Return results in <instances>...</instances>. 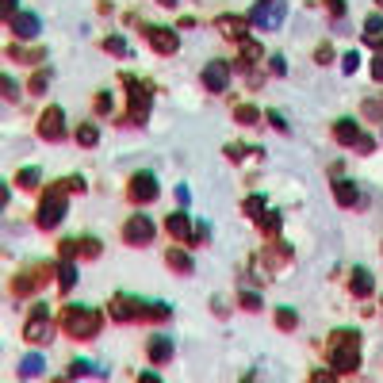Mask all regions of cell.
<instances>
[{
	"label": "cell",
	"mask_w": 383,
	"mask_h": 383,
	"mask_svg": "<svg viewBox=\"0 0 383 383\" xmlns=\"http://www.w3.org/2000/svg\"><path fill=\"white\" fill-rule=\"evenodd\" d=\"M330 372L337 376H349V372L361 368V330L353 326H341V330H330Z\"/></svg>",
	"instance_id": "obj_1"
},
{
	"label": "cell",
	"mask_w": 383,
	"mask_h": 383,
	"mask_svg": "<svg viewBox=\"0 0 383 383\" xmlns=\"http://www.w3.org/2000/svg\"><path fill=\"white\" fill-rule=\"evenodd\" d=\"M123 88H127V116H119L116 123L119 127H146V119H150V108H153V88L146 85L142 77H134V73H123Z\"/></svg>",
	"instance_id": "obj_2"
},
{
	"label": "cell",
	"mask_w": 383,
	"mask_h": 383,
	"mask_svg": "<svg viewBox=\"0 0 383 383\" xmlns=\"http://www.w3.org/2000/svg\"><path fill=\"white\" fill-rule=\"evenodd\" d=\"M62 330L69 333L73 341H92L96 333L104 330V314L92 311V307H65L62 311Z\"/></svg>",
	"instance_id": "obj_3"
},
{
	"label": "cell",
	"mask_w": 383,
	"mask_h": 383,
	"mask_svg": "<svg viewBox=\"0 0 383 383\" xmlns=\"http://www.w3.org/2000/svg\"><path fill=\"white\" fill-rule=\"evenodd\" d=\"M65 211H69V192H62L58 184H50V188L43 192V200H39L35 223L43 226V230H54V226H62Z\"/></svg>",
	"instance_id": "obj_4"
},
{
	"label": "cell",
	"mask_w": 383,
	"mask_h": 383,
	"mask_svg": "<svg viewBox=\"0 0 383 383\" xmlns=\"http://www.w3.org/2000/svg\"><path fill=\"white\" fill-rule=\"evenodd\" d=\"M54 337V319H50V307L46 303H35L27 314V322H23V341H31V345H46V341Z\"/></svg>",
	"instance_id": "obj_5"
},
{
	"label": "cell",
	"mask_w": 383,
	"mask_h": 383,
	"mask_svg": "<svg viewBox=\"0 0 383 383\" xmlns=\"http://www.w3.org/2000/svg\"><path fill=\"white\" fill-rule=\"evenodd\" d=\"M288 15V0H257L253 12H249V23L257 31H276Z\"/></svg>",
	"instance_id": "obj_6"
},
{
	"label": "cell",
	"mask_w": 383,
	"mask_h": 383,
	"mask_svg": "<svg viewBox=\"0 0 383 383\" xmlns=\"http://www.w3.org/2000/svg\"><path fill=\"white\" fill-rule=\"evenodd\" d=\"M333 138H337L341 146H349V150H356V153H372V150H376V142L364 134L356 119H337V123H333Z\"/></svg>",
	"instance_id": "obj_7"
},
{
	"label": "cell",
	"mask_w": 383,
	"mask_h": 383,
	"mask_svg": "<svg viewBox=\"0 0 383 383\" xmlns=\"http://www.w3.org/2000/svg\"><path fill=\"white\" fill-rule=\"evenodd\" d=\"M54 276H58V268H50V265H27L20 276H15L12 291L15 295H35V291L43 288L46 280H54Z\"/></svg>",
	"instance_id": "obj_8"
},
{
	"label": "cell",
	"mask_w": 383,
	"mask_h": 383,
	"mask_svg": "<svg viewBox=\"0 0 383 383\" xmlns=\"http://www.w3.org/2000/svg\"><path fill=\"white\" fill-rule=\"evenodd\" d=\"M158 195H161V192H158V176L146 173V169H142V173H134V176L127 181V200L138 203V207H142V203H153Z\"/></svg>",
	"instance_id": "obj_9"
},
{
	"label": "cell",
	"mask_w": 383,
	"mask_h": 383,
	"mask_svg": "<svg viewBox=\"0 0 383 383\" xmlns=\"http://www.w3.org/2000/svg\"><path fill=\"white\" fill-rule=\"evenodd\" d=\"M153 234H158V226H153L150 215H130L123 223V242L127 246H150Z\"/></svg>",
	"instance_id": "obj_10"
},
{
	"label": "cell",
	"mask_w": 383,
	"mask_h": 383,
	"mask_svg": "<svg viewBox=\"0 0 383 383\" xmlns=\"http://www.w3.org/2000/svg\"><path fill=\"white\" fill-rule=\"evenodd\" d=\"M108 311H111V319H116V322H134V319H142L146 303H142L138 295L116 291V295H111V303H108Z\"/></svg>",
	"instance_id": "obj_11"
},
{
	"label": "cell",
	"mask_w": 383,
	"mask_h": 383,
	"mask_svg": "<svg viewBox=\"0 0 383 383\" xmlns=\"http://www.w3.org/2000/svg\"><path fill=\"white\" fill-rule=\"evenodd\" d=\"M39 138H43V142H62L65 138V111L58 104H50V108L39 116Z\"/></svg>",
	"instance_id": "obj_12"
},
{
	"label": "cell",
	"mask_w": 383,
	"mask_h": 383,
	"mask_svg": "<svg viewBox=\"0 0 383 383\" xmlns=\"http://www.w3.org/2000/svg\"><path fill=\"white\" fill-rule=\"evenodd\" d=\"M142 35H146V43L153 46L158 54H176V46H181V39H176V31H169V27H158V23H142Z\"/></svg>",
	"instance_id": "obj_13"
},
{
	"label": "cell",
	"mask_w": 383,
	"mask_h": 383,
	"mask_svg": "<svg viewBox=\"0 0 383 383\" xmlns=\"http://www.w3.org/2000/svg\"><path fill=\"white\" fill-rule=\"evenodd\" d=\"M230 73H234V65L230 62H207L203 65V88L207 92H226V85H230Z\"/></svg>",
	"instance_id": "obj_14"
},
{
	"label": "cell",
	"mask_w": 383,
	"mask_h": 383,
	"mask_svg": "<svg viewBox=\"0 0 383 383\" xmlns=\"http://www.w3.org/2000/svg\"><path fill=\"white\" fill-rule=\"evenodd\" d=\"M215 31L223 39H230V43H246V39H249V20H246V15L226 12V15H218V20H215Z\"/></svg>",
	"instance_id": "obj_15"
},
{
	"label": "cell",
	"mask_w": 383,
	"mask_h": 383,
	"mask_svg": "<svg viewBox=\"0 0 383 383\" xmlns=\"http://www.w3.org/2000/svg\"><path fill=\"white\" fill-rule=\"evenodd\" d=\"M165 230L173 242H188L192 246V230H195V218H188L184 211H173V215L165 218Z\"/></svg>",
	"instance_id": "obj_16"
},
{
	"label": "cell",
	"mask_w": 383,
	"mask_h": 383,
	"mask_svg": "<svg viewBox=\"0 0 383 383\" xmlns=\"http://www.w3.org/2000/svg\"><path fill=\"white\" fill-rule=\"evenodd\" d=\"M146 356H150V364H158V368H161V364H169V361H173V341H169L165 333L150 337V341H146Z\"/></svg>",
	"instance_id": "obj_17"
},
{
	"label": "cell",
	"mask_w": 383,
	"mask_h": 383,
	"mask_svg": "<svg viewBox=\"0 0 383 383\" xmlns=\"http://www.w3.org/2000/svg\"><path fill=\"white\" fill-rule=\"evenodd\" d=\"M8 23H12V31H15L20 39H39V31H43L39 15H31V12H15V15H8Z\"/></svg>",
	"instance_id": "obj_18"
},
{
	"label": "cell",
	"mask_w": 383,
	"mask_h": 383,
	"mask_svg": "<svg viewBox=\"0 0 383 383\" xmlns=\"http://www.w3.org/2000/svg\"><path fill=\"white\" fill-rule=\"evenodd\" d=\"M333 200H337L341 207H361L364 195H361V188H356L353 181H341L337 176V181H333Z\"/></svg>",
	"instance_id": "obj_19"
},
{
	"label": "cell",
	"mask_w": 383,
	"mask_h": 383,
	"mask_svg": "<svg viewBox=\"0 0 383 383\" xmlns=\"http://www.w3.org/2000/svg\"><path fill=\"white\" fill-rule=\"evenodd\" d=\"M8 58H12V62H27V65H43L46 62V46L15 43V46H8Z\"/></svg>",
	"instance_id": "obj_20"
},
{
	"label": "cell",
	"mask_w": 383,
	"mask_h": 383,
	"mask_svg": "<svg viewBox=\"0 0 383 383\" xmlns=\"http://www.w3.org/2000/svg\"><path fill=\"white\" fill-rule=\"evenodd\" d=\"M349 291H353L356 299H368L372 291H376V284H372V272H368V268H353V272H349Z\"/></svg>",
	"instance_id": "obj_21"
},
{
	"label": "cell",
	"mask_w": 383,
	"mask_h": 383,
	"mask_svg": "<svg viewBox=\"0 0 383 383\" xmlns=\"http://www.w3.org/2000/svg\"><path fill=\"white\" fill-rule=\"evenodd\" d=\"M265 58V46L257 43V39H246V43H238V69H249V65H257Z\"/></svg>",
	"instance_id": "obj_22"
},
{
	"label": "cell",
	"mask_w": 383,
	"mask_h": 383,
	"mask_svg": "<svg viewBox=\"0 0 383 383\" xmlns=\"http://www.w3.org/2000/svg\"><path fill=\"white\" fill-rule=\"evenodd\" d=\"M280 226H284V215H280V211H265V215L257 218V230L268 234V238H280Z\"/></svg>",
	"instance_id": "obj_23"
},
{
	"label": "cell",
	"mask_w": 383,
	"mask_h": 383,
	"mask_svg": "<svg viewBox=\"0 0 383 383\" xmlns=\"http://www.w3.org/2000/svg\"><path fill=\"white\" fill-rule=\"evenodd\" d=\"M165 265L173 268V272H181V276H188V272H192V257L184 253V249H176V246L165 253Z\"/></svg>",
	"instance_id": "obj_24"
},
{
	"label": "cell",
	"mask_w": 383,
	"mask_h": 383,
	"mask_svg": "<svg viewBox=\"0 0 383 383\" xmlns=\"http://www.w3.org/2000/svg\"><path fill=\"white\" fill-rule=\"evenodd\" d=\"M288 260H291V246H288V242H276V246L265 253V265L268 268H280V265H288Z\"/></svg>",
	"instance_id": "obj_25"
},
{
	"label": "cell",
	"mask_w": 383,
	"mask_h": 383,
	"mask_svg": "<svg viewBox=\"0 0 383 383\" xmlns=\"http://www.w3.org/2000/svg\"><path fill=\"white\" fill-rule=\"evenodd\" d=\"M58 288L62 291L77 288V265H73V260H58Z\"/></svg>",
	"instance_id": "obj_26"
},
{
	"label": "cell",
	"mask_w": 383,
	"mask_h": 383,
	"mask_svg": "<svg viewBox=\"0 0 383 383\" xmlns=\"http://www.w3.org/2000/svg\"><path fill=\"white\" fill-rule=\"evenodd\" d=\"M142 319L146 322H169V319H173V307H169V303H146Z\"/></svg>",
	"instance_id": "obj_27"
},
{
	"label": "cell",
	"mask_w": 383,
	"mask_h": 383,
	"mask_svg": "<svg viewBox=\"0 0 383 383\" xmlns=\"http://www.w3.org/2000/svg\"><path fill=\"white\" fill-rule=\"evenodd\" d=\"M73 138H77V146H85V150L100 146V130H96L92 123H81V127H77V134H73Z\"/></svg>",
	"instance_id": "obj_28"
},
{
	"label": "cell",
	"mask_w": 383,
	"mask_h": 383,
	"mask_svg": "<svg viewBox=\"0 0 383 383\" xmlns=\"http://www.w3.org/2000/svg\"><path fill=\"white\" fill-rule=\"evenodd\" d=\"M100 238H92V234H85V238H77V253L81 257H85V260H96V257H100Z\"/></svg>",
	"instance_id": "obj_29"
},
{
	"label": "cell",
	"mask_w": 383,
	"mask_h": 383,
	"mask_svg": "<svg viewBox=\"0 0 383 383\" xmlns=\"http://www.w3.org/2000/svg\"><path fill=\"white\" fill-rule=\"evenodd\" d=\"M43 368H46V361L39 353H27L20 361V376H43Z\"/></svg>",
	"instance_id": "obj_30"
},
{
	"label": "cell",
	"mask_w": 383,
	"mask_h": 383,
	"mask_svg": "<svg viewBox=\"0 0 383 383\" xmlns=\"http://www.w3.org/2000/svg\"><path fill=\"white\" fill-rule=\"evenodd\" d=\"M50 77H54V69H46V65H43V69H39V73H35V77H31V85H27V92H31V96H43V92H46V88H50Z\"/></svg>",
	"instance_id": "obj_31"
},
{
	"label": "cell",
	"mask_w": 383,
	"mask_h": 383,
	"mask_svg": "<svg viewBox=\"0 0 383 383\" xmlns=\"http://www.w3.org/2000/svg\"><path fill=\"white\" fill-rule=\"evenodd\" d=\"M226 158H230V161H242V158H265V150H257V146H253V150H249V146H242V142H230V146H226Z\"/></svg>",
	"instance_id": "obj_32"
},
{
	"label": "cell",
	"mask_w": 383,
	"mask_h": 383,
	"mask_svg": "<svg viewBox=\"0 0 383 383\" xmlns=\"http://www.w3.org/2000/svg\"><path fill=\"white\" fill-rule=\"evenodd\" d=\"M39 181H43V173H39L35 165L31 169H20V173H15V184H20L23 192H31V188H39Z\"/></svg>",
	"instance_id": "obj_33"
},
{
	"label": "cell",
	"mask_w": 383,
	"mask_h": 383,
	"mask_svg": "<svg viewBox=\"0 0 383 383\" xmlns=\"http://www.w3.org/2000/svg\"><path fill=\"white\" fill-rule=\"evenodd\" d=\"M276 326H280L284 333H291L299 326V314L291 311V307H276Z\"/></svg>",
	"instance_id": "obj_34"
},
{
	"label": "cell",
	"mask_w": 383,
	"mask_h": 383,
	"mask_svg": "<svg viewBox=\"0 0 383 383\" xmlns=\"http://www.w3.org/2000/svg\"><path fill=\"white\" fill-rule=\"evenodd\" d=\"M104 50L116 54V58H127L130 46H127V39H123V35H108V39H104Z\"/></svg>",
	"instance_id": "obj_35"
},
{
	"label": "cell",
	"mask_w": 383,
	"mask_h": 383,
	"mask_svg": "<svg viewBox=\"0 0 383 383\" xmlns=\"http://www.w3.org/2000/svg\"><path fill=\"white\" fill-rule=\"evenodd\" d=\"M234 119H238V123H246V127H253L257 119H260V111L253 108V104H238V108H234Z\"/></svg>",
	"instance_id": "obj_36"
},
{
	"label": "cell",
	"mask_w": 383,
	"mask_h": 383,
	"mask_svg": "<svg viewBox=\"0 0 383 383\" xmlns=\"http://www.w3.org/2000/svg\"><path fill=\"white\" fill-rule=\"evenodd\" d=\"M242 211H246V215H249V218H260V215H265V211H268V203H265V195H249V200H246V203H242Z\"/></svg>",
	"instance_id": "obj_37"
},
{
	"label": "cell",
	"mask_w": 383,
	"mask_h": 383,
	"mask_svg": "<svg viewBox=\"0 0 383 383\" xmlns=\"http://www.w3.org/2000/svg\"><path fill=\"white\" fill-rule=\"evenodd\" d=\"M54 184H58L62 192H85V188H88V184H85V176H81V173H73V176H62V181H54Z\"/></svg>",
	"instance_id": "obj_38"
},
{
	"label": "cell",
	"mask_w": 383,
	"mask_h": 383,
	"mask_svg": "<svg viewBox=\"0 0 383 383\" xmlns=\"http://www.w3.org/2000/svg\"><path fill=\"white\" fill-rule=\"evenodd\" d=\"M96 116L116 119V108H111V92H96Z\"/></svg>",
	"instance_id": "obj_39"
},
{
	"label": "cell",
	"mask_w": 383,
	"mask_h": 383,
	"mask_svg": "<svg viewBox=\"0 0 383 383\" xmlns=\"http://www.w3.org/2000/svg\"><path fill=\"white\" fill-rule=\"evenodd\" d=\"M376 35H383V15L372 12L368 20H364V39H376Z\"/></svg>",
	"instance_id": "obj_40"
},
{
	"label": "cell",
	"mask_w": 383,
	"mask_h": 383,
	"mask_svg": "<svg viewBox=\"0 0 383 383\" xmlns=\"http://www.w3.org/2000/svg\"><path fill=\"white\" fill-rule=\"evenodd\" d=\"M92 372H96V364L92 361H81V356L69 364V376H92Z\"/></svg>",
	"instance_id": "obj_41"
},
{
	"label": "cell",
	"mask_w": 383,
	"mask_h": 383,
	"mask_svg": "<svg viewBox=\"0 0 383 383\" xmlns=\"http://www.w3.org/2000/svg\"><path fill=\"white\" fill-rule=\"evenodd\" d=\"M238 307H246V311H260V295H257V291H242Z\"/></svg>",
	"instance_id": "obj_42"
},
{
	"label": "cell",
	"mask_w": 383,
	"mask_h": 383,
	"mask_svg": "<svg viewBox=\"0 0 383 383\" xmlns=\"http://www.w3.org/2000/svg\"><path fill=\"white\" fill-rule=\"evenodd\" d=\"M207 238H211V226H207V223H195V230H192V246H203Z\"/></svg>",
	"instance_id": "obj_43"
},
{
	"label": "cell",
	"mask_w": 383,
	"mask_h": 383,
	"mask_svg": "<svg viewBox=\"0 0 383 383\" xmlns=\"http://www.w3.org/2000/svg\"><path fill=\"white\" fill-rule=\"evenodd\" d=\"M268 65H272V77H284V73H288V58H284V54H272Z\"/></svg>",
	"instance_id": "obj_44"
},
{
	"label": "cell",
	"mask_w": 383,
	"mask_h": 383,
	"mask_svg": "<svg viewBox=\"0 0 383 383\" xmlns=\"http://www.w3.org/2000/svg\"><path fill=\"white\" fill-rule=\"evenodd\" d=\"M364 116H368V119H383V100H364Z\"/></svg>",
	"instance_id": "obj_45"
},
{
	"label": "cell",
	"mask_w": 383,
	"mask_h": 383,
	"mask_svg": "<svg viewBox=\"0 0 383 383\" xmlns=\"http://www.w3.org/2000/svg\"><path fill=\"white\" fill-rule=\"evenodd\" d=\"M356 65H361V54H356V50H349L345 58H341V69H345V73H356Z\"/></svg>",
	"instance_id": "obj_46"
},
{
	"label": "cell",
	"mask_w": 383,
	"mask_h": 383,
	"mask_svg": "<svg viewBox=\"0 0 383 383\" xmlns=\"http://www.w3.org/2000/svg\"><path fill=\"white\" fill-rule=\"evenodd\" d=\"M368 73H372V81H383V50H376V58H372Z\"/></svg>",
	"instance_id": "obj_47"
},
{
	"label": "cell",
	"mask_w": 383,
	"mask_h": 383,
	"mask_svg": "<svg viewBox=\"0 0 383 383\" xmlns=\"http://www.w3.org/2000/svg\"><path fill=\"white\" fill-rule=\"evenodd\" d=\"M265 119H268V123H272L276 130H280V134H288V119H284V116H280V111H268V116H265Z\"/></svg>",
	"instance_id": "obj_48"
},
{
	"label": "cell",
	"mask_w": 383,
	"mask_h": 383,
	"mask_svg": "<svg viewBox=\"0 0 383 383\" xmlns=\"http://www.w3.org/2000/svg\"><path fill=\"white\" fill-rule=\"evenodd\" d=\"M4 96H8V100H20V85H15L8 73H4Z\"/></svg>",
	"instance_id": "obj_49"
},
{
	"label": "cell",
	"mask_w": 383,
	"mask_h": 383,
	"mask_svg": "<svg viewBox=\"0 0 383 383\" xmlns=\"http://www.w3.org/2000/svg\"><path fill=\"white\" fill-rule=\"evenodd\" d=\"M311 383H337V372H311Z\"/></svg>",
	"instance_id": "obj_50"
},
{
	"label": "cell",
	"mask_w": 383,
	"mask_h": 383,
	"mask_svg": "<svg viewBox=\"0 0 383 383\" xmlns=\"http://www.w3.org/2000/svg\"><path fill=\"white\" fill-rule=\"evenodd\" d=\"M326 8H330L333 20H341V15H345V0H326Z\"/></svg>",
	"instance_id": "obj_51"
},
{
	"label": "cell",
	"mask_w": 383,
	"mask_h": 383,
	"mask_svg": "<svg viewBox=\"0 0 383 383\" xmlns=\"http://www.w3.org/2000/svg\"><path fill=\"white\" fill-rule=\"evenodd\" d=\"M314 62H319V65L333 62V50H330V46H319V50H314Z\"/></svg>",
	"instance_id": "obj_52"
},
{
	"label": "cell",
	"mask_w": 383,
	"mask_h": 383,
	"mask_svg": "<svg viewBox=\"0 0 383 383\" xmlns=\"http://www.w3.org/2000/svg\"><path fill=\"white\" fill-rule=\"evenodd\" d=\"M188 200H192V188H188V184H181V188H176V203H181V207H188Z\"/></svg>",
	"instance_id": "obj_53"
},
{
	"label": "cell",
	"mask_w": 383,
	"mask_h": 383,
	"mask_svg": "<svg viewBox=\"0 0 383 383\" xmlns=\"http://www.w3.org/2000/svg\"><path fill=\"white\" fill-rule=\"evenodd\" d=\"M138 383H161V379H158V372H142V376H138Z\"/></svg>",
	"instance_id": "obj_54"
},
{
	"label": "cell",
	"mask_w": 383,
	"mask_h": 383,
	"mask_svg": "<svg viewBox=\"0 0 383 383\" xmlns=\"http://www.w3.org/2000/svg\"><path fill=\"white\" fill-rule=\"evenodd\" d=\"M15 4H20V0H4V15H15V12H20Z\"/></svg>",
	"instance_id": "obj_55"
},
{
	"label": "cell",
	"mask_w": 383,
	"mask_h": 383,
	"mask_svg": "<svg viewBox=\"0 0 383 383\" xmlns=\"http://www.w3.org/2000/svg\"><path fill=\"white\" fill-rule=\"evenodd\" d=\"M54 383H73V379H69V376H58V379H54Z\"/></svg>",
	"instance_id": "obj_56"
},
{
	"label": "cell",
	"mask_w": 383,
	"mask_h": 383,
	"mask_svg": "<svg viewBox=\"0 0 383 383\" xmlns=\"http://www.w3.org/2000/svg\"><path fill=\"white\" fill-rule=\"evenodd\" d=\"M161 4H165V8H176V0H161Z\"/></svg>",
	"instance_id": "obj_57"
},
{
	"label": "cell",
	"mask_w": 383,
	"mask_h": 383,
	"mask_svg": "<svg viewBox=\"0 0 383 383\" xmlns=\"http://www.w3.org/2000/svg\"><path fill=\"white\" fill-rule=\"evenodd\" d=\"M242 383H257V379L253 376H242Z\"/></svg>",
	"instance_id": "obj_58"
},
{
	"label": "cell",
	"mask_w": 383,
	"mask_h": 383,
	"mask_svg": "<svg viewBox=\"0 0 383 383\" xmlns=\"http://www.w3.org/2000/svg\"><path fill=\"white\" fill-rule=\"evenodd\" d=\"M376 4H379V8H383V0H376Z\"/></svg>",
	"instance_id": "obj_59"
}]
</instances>
